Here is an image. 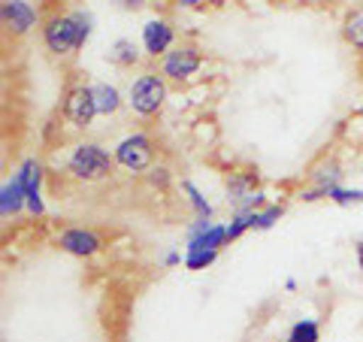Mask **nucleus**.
Wrapping results in <instances>:
<instances>
[{
    "label": "nucleus",
    "mask_w": 363,
    "mask_h": 342,
    "mask_svg": "<svg viewBox=\"0 0 363 342\" xmlns=\"http://www.w3.org/2000/svg\"><path fill=\"white\" fill-rule=\"evenodd\" d=\"M91 37V18L76 9L70 16H49L43 25V40L55 55H73Z\"/></svg>",
    "instance_id": "f257e3e1"
},
{
    "label": "nucleus",
    "mask_w": 363,
    "mask_h": 342,
    "mask_svg": "<svg viewBox=\"0 0 363 342\" xmlns=\"http://www.w3.org/2000/svg\"><path fill=\"white\" fill-rule=\"evenodd\" d=\"M70 173L82 182H100L109 179L112 167H116V158H112L106 149H100L97 143H79L73 155H70Z\"/></svg>",
    "instance_id": "f03ea898"
},
{
    "label": "nucleus",
    "mask_w": 363,
    "mask_h": 342,
    "mask_svg": "<svg viewBox=\"0 0 363 342\" xmlns=\"http://www.w3.org/2000/svg\"><path fill=\"white\" fill-rule=\"evenodd\" d=\"M128 97H130L128 104L136 116H155V112H161L167 100V82L155 73H143L140 79H133Z\"/></svg>",
    "instance_id": "7ed1b4c3"
},
{
    "label": "nucleus",
    "mask_w": 363,
    "mask_h": 342,
    "mask_svg": "<svg viewBox=\"0 0 363 342\" xmlns=\"http://www.w3.org/2000/svg\"><path fill=\"white\" fill-rule=\"evenodd\" d=\"M152 158H155V149H152V140L145 133H130L116 145V164L130 170V173L149 170Z\"/></svg>",
    "instance_id": "20e7f679"
},
{
    "label": "nucleus",
    "mask_w": 363,
    "mask_h": 342,
    "mask_svg": "<svg viewBox=\"0 0 363 342\" xmlns=\"http://www.w3.org/2000/svg\"><path fill=\"white\" fill-rule=\"evenodd\" d=\"M200 64H203V58L194 45H176V49H169L164 55L161 73L167 79H173V82H185L188 76H194L200 70Z\"/></svg>",
    "instance_id": "39448f33"
},
{
    "label": "nucleus",
    "mask_w": 363,
    "mask_h": 342,
    "mask_svg": "<svg viewBox=\"0 0 363 342\" xmlns=\"http://www.w3.org/2000/svg\"><path fill=\"white\" fill-rule=\"evenodd\" d=\"M97 116V104H94V91L79 85L73 88L70 94L64 100V118L73 124V128H88L91 121Z\"/></svg>",
    "instance_id": "423d86ee"
},
{
    "label": "nucleus",
    "mask_w": 363,
    "mask_h": 342,
    "mask_svg": "<svg viewBox=\"0 0 363 342\" xmlns=\"http://www.w3.org/2000/svg\"><path fill=\"white\" fill-rule=\"evenodd\" d=\"M58 246L64 248L67 255H76V258H91L100 252V236L94 231H85V227H70L58 236Z\"/></svg>",
    "instance_id": "0eeeda50"
},
{
    "label": "nucleus",
    "mask_w": 363,
    "mask_h": 342,
    "mask_svg": "<svg viewBox=\"0 0 363 342\" xmlns=\"http://www.w3.org/2000/svg\"><path fill=\"white\" fill-rule=\"evenodd\" d=\"M173 40H176V33L169 28V21H164V18H152L149 25L143 28V45L149 55H155V58L157 55H167Z\"/></svg>",
    "instance_id": "6e6552de"
},
{
    "label": "nucleus",
    "mask_w": 363,
    "mask_h": 342,
    "mask_svg": "<svg viewBox=\"0 0 363 342\" xmlns=\"http://www.w3.org/2000/svg\"><path fill=\"white\" fill-rule=\"evenodd\" d=\"M18 182L28 194V209L33 215H43V200H40V182H43V167L37 161H25L18 167Z\"/></svg>",
    "instance_id": "1a4fd4ad"
},
{
    "label": "nucleus",
    "mask_w": 363,
    "mask_h": 342,
    "mask_svg": "<svg viewBox=\"0 0 363 342\" xmlns=\"http://www.w3.org/2000/svg\"><path fill=\"white\" fill-rule=\"evenodd\" d=\"M4 21L9 25L13 33H28L37 25V9H33L28 0H6L4 4Z\"/></svg>",
    "instance_id": "9d476101"
},
{
    "label": "nucleus",
    "mask_w": 363,
    "mask_h": 342,
    "mask_svg": "<svg viewBox=\"0 0 363 342\" xmlns=\"http://www.w3.org/2000/svg\"><path fill=\"white\" fill-rule=\"evenodd\" d=\"M224 243H227V227L212 224L206 233H200V236H191V239H188V248H185V252H197V248H209V252H218Z\"/></svg>",
    "instance_id": "9b49d317"
},
{
    "label": "nucleus",
    "mask_w": 363,
    "mask_h": 342,
    "mask_svg": "<svg viewBox=\"0 0 363 342\" xmlns=\"http://www.w3.org/2000/svg\"><path fill=\"white\" fill-rule=\"evenodd\" d=\"M91 91H94L97 116H112V112H118V106H121L118 88H112V85H106V82H97V85H91Z\"/></svg>",
    "instance_id": "f8f14e48"
},
{
    "label": "nucleus",
    "mask_w": 363,
    "mask_h": 342,
    "mask_svg": "<svg viewBox=\"0 0 363 342\" xmlns=\"http://www.w3.org/2000/svg\"><path fill=\"white\" fill-rule=\"evenodd\" d=\"M0 197H4V200H0V209H4V215H16L21 206H28V194H25V188H21L18 176L13 182H6Z\"/></svg>",
    "instance_id": "ddd939ff"
},
{
    "label": "nucleus",
    "mask_w": 363,
    "mask_h": 342,
    "mask_svg": "<svg viewBox=\"0 0 363 342\" xmlns=\"http://www.w3.org/2000/svg\"><path fill=\"white\" fill-rule=\"evenodd\" d=\"M255 185H257V176H233L230 182H227V197H230L236 206H242V203L248 200V194H255Z\"/></svg>",
    "instance_id": "4468645a"
},
{
    "label": "nucleus",
    "mask_w": 363,
    "mask_h": 342,
    "mask_svg": "<svg viewBox=\"0 0 363 342\" xmlns=\"http://www.w3.org/2000/svg\"><path fill=\"white\" fill-rule=\"evenodd\" d=\"M342 37H345V43H351L354 49L363 52V9H354V13H348L345 25H342Z\"/></svg>",
    "instance_id": "2eb2a0df"
},
{
    "label": "nucleus",
    "mask_w": 363,
    "mask_h": 342,
    "mask_svg": "<svg viewBox=\"0 0 363 342\" xmlns=\"http://www.w3.org/2000/svg\"><path fill=\"white\" fill-rule=\"evenodd\" d=\"M288 342H321V327H318V321H312V318H303V321L291 327Z\"/></svg>",
    "instance_id": "dca6fc26"
},
{
    "label": "nucleus",
    "mask_w": 363,
    "mask_h": 342,
    "mask_svg": "<svg viewBox=\"0 0 363 342\" xmlns=\"http://www.w3.org/2000/svg\"><path fill=\"white\" fill-rule=\"evenodd\" d=\"M255 221H257V209L255 212H236L233 221L227 224V239H240L245 231H255Z\"/></svg>",
    "instance_id": "f3484780"
},
{
    "label": "nucleus",
    "mask_w": 363,
    "mask_h": 342,
    "mask_svg": "<svg viewBox=\"0 0 363 342\" xmlns=\"http://www.w3.org/2000/svg\"><path fill=\"white\" fill-rule=\"evenodd\" d=\"M109 58L116 61L118 67H130V64H136V58H140V52H136V45L130 40H118L116 45H112Z\"/></svg>",
    "instance_id": "a211bd4d"
},
{
    "label": "nucleus",
    "mask_w": 363,
    "mask_h": 342,
    "mask_svg": "<svg viewBox=\"0 0 363 342\" xmlns=\"http://www.w3.org/2000/svg\"><path fill=\"white\" fill-rule=\"evenodd\" d=\"M182 188L188 191V197H191V206L197 209V219H209V221H212V206L206 203V197H203V194H200L194 185H191V182H182Z\"/></svg>",
    "instance_id": "6ab92c4d"
},
{
    "label": "nucleus",
    "mask_w": 363,
    "mask_h": 342,
    "mask_svg": "<svg viewBox=\"0 0 363 342\" xmlns=\"http://www.w3.org/2000/svg\"><path fill=\"white\" fill-rule=\"evenodd\" d=\"M327 200L339 203V206H351V203H363V191L357 188H330V194H327Z\"/></svg>",
    "instance_id": "aec40b11"
},
{
    "label": "nucleus",
    "mask_w": 363,
    "mask_h": 342,
    "mask_svg": "<svg viewBox=\"0 0 363 342\" xmlns=\"http://www.w3.org/2000/svg\"><path fill=\"white\" fill-rule=\"evenodd\" d=\"M215 258H218V252H209V248H197V252H185V267H188V270H203V267H209Z\"/></svg>",
    "instance_id": "412c9836"
},
{
    "label": "nucleus",
    "mask_w": 363,
    "mask_h": 342,
    "mask_svg": "<svg viewBox=\"0 0 363 342\" xmlns=\"http://www.w3.org/2000/svg\"><path fill=\"white\" fill-rule=\"evenodd\" d=\"M281 215H285V206H264L257 209V221H255V231H267V227L276 224Z\"/></svg>",
    "instance_id": "4be33fe9"
},
{
    "label": "nucleus",
    "mask_w": 363,
    "mask_h": 342,
    "mask_svg": "<svg viewBox=\"0 0 363 342\" xmlns=\"http://www.w3.org/2000/svg\"><path fill=\"white\" fill-rule=\"evenodd\" d=\"M116 4L121 6V9H143L149 0H116Z\"/></svg>",
    "instance_id": "5701e85b"
},
{
    "label": "nucleus",
    "mask_w": 363,
    "mask_h": 342,
    "mask_svg": "<svg viewBox=\"0 0 363 342\" xmlns=\"http://www.w3.org/2000/svg\"><path fill=\"white\" fill-rule=\"evenodd\" d=\"M152 182H155V185H157V182H161V185H167V170L164 167H157V170H152Z\"/></svg>",
    "instance_id": "b1692460"
},
{
    "label": "nucleus",
    "mask_w": 363,
    "mask_h": 342,
    "mask_svg": "<svg viewBox=\"0 0 363 342\" xmlns=\"http://www.w3.org/2000/svg\"><path fill=\"white\" fill-rule=\"evenodd\" d=\"M176 264H182V255L179 252H169L167 255V267H176Z\"/></svg>",
    "instance_id": "393cba45"
},
{
    "label": "nucleus",
    "mask_w": 363,
    "mask_h": 342,
    "mask_svg": "<svg viewBox=\"0 0 363 342\" xmlns=\"http://www.w3.org/2000/svg\"><path fill=\"white\" fill-rule=\"evenodd\" d=\"M354 252H357V264H360V270H363V243L354 246Z\"/></svg>",
    "instance_id": "a878e982"
}]
</instances>
